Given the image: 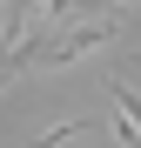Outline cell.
I'll return each mask as SVG.
<instances>
[{
	"instance_id": "obj_1",
	"label": "cell",
	"mask_w": 141,
	"mask_h": 148,
	"mask_svg": "<svg viewBox=\"0 0 141 148\" xmlns=\"http://www.w3.org/2000/svg\"><path fill=\"white\" fill-rule=\"evenodd\" d=\"M108 94H114V135H121V148H141V94L128 81H108Z\"/></svg>"
}]
</instances>
